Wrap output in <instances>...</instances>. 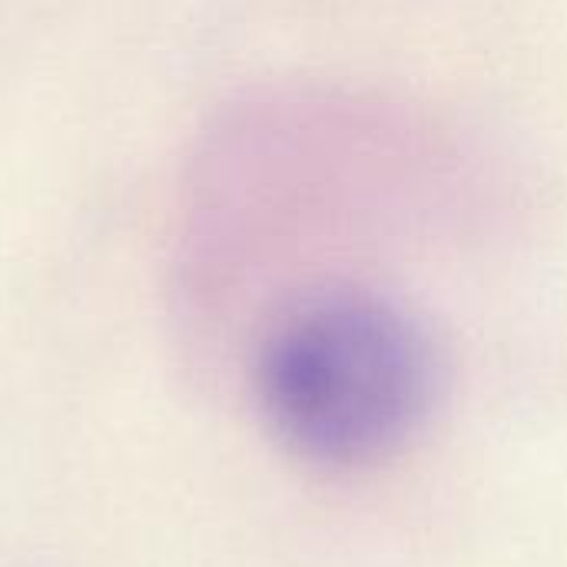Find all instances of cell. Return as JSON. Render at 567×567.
I'll return each mask as SVG.
<instances>
[{"label":"cell","instance_id":"obj_1","mask_svg":"<svg viewBox=\"0 0 567 567\" xmlns=\"http://www.w3.org/2000/svg\"><path fill=\"white\" fill-rule=\"evenodd\" d=\"M256 389L272 432L329 468L372 465L402 449L435 399L425 329L372 292H326L296 306L262 342Z\"/></svg>","mask_w":567,"mask_h":567}]
</instances>
